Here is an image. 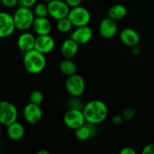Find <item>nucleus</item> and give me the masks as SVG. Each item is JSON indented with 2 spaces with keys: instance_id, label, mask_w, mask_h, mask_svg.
<instances>
[{
  "instance_id": "nucleus-1",
  "label": "nucleus",
  "mask_w": 154,
  "mask_h": 154,
  "mask_svg": "<svg viewBox=\"0 0 154 154\" xmlns=\"http://www.w3.org/2000/svg\"><path fill=\"white\" fill-rule=\"evenodd\" d=\"M82 112L86 123L99 124L108 115V108L106 104L101 100H92L84 105Z\"/></svg>"
},
{
  "instance_id": "nucleus-2",
  "label": "nucleus",
  "mask_w": 154,
  "mask_h": 154,
  "mask_svg": "<svg viewBox=\"0 0 154 154\" xmlns=\"http://www.w3.org/2000/svg\"><path fill=\"white\" fill-rule=\"evenodd\" d=\"M23 63L27 72L36 75L44 70L46 66V59L45 54L33 49L24 54Z\"/></svg>"
},
{
  "instance_id": "nucleus-3",
  "label": "nucleus",
  "mask_w": 154,
  "mask_h": 154,
  "mask_svg": "<svg viewBox=\"0 0 154 154\" xmlns=\"http://www.w3.org/2000/svg\"><path fill=\"white\" fill-rule=\"evenodd\" d=\"M15 28L20 31H26L32 27L35 19L34 12L30 8L20 6L13 15Z\"/></svg>"
},
{
  "instance_id": "nucleus-4",
  "label": "nucleus",
  "mask_w": 154,
  "mask_h": 154,
  "mask_svg": "<svg viewBox=\"0 0 154 154\" xmlns=\"http://www.w3.org/2000/svg\"><path fill=\"white\" fill-rule=\"evenodd\" d=\"M67 17L73 26H82L88 25L91 21V14L85 8L79 5L69 9Z\"/></svg>"
},
{
  "instance_id": "nucleus-5",
  "label": "nucleus",
  "mask_w": 154,
  "mask_h": 154,
  "mask_svg": "<svg viewBox=\"0 0 154 154\" xmlns=\"http://www.w3.org/2000/svg\"><path fill=\"white\" fill-rule=\"evenodd\" d=\"M65 87L71 96L79 97L85 90V82L81 75L75 73L67 77L65 82Z\"/></svg>"
},
{
  "instance_id": "nucleus-6",
  "label": "nucleus",
  "mask_w": 154,
  "mask_h": 154,
  "mask_svg": "<svg viewBox=\"0 0 154 154\" xmlns=\"http://www.w3.org/2000/svg\"><path fill=\"white\" fill-rule=\"evenodd\" d=\"M18 117V109L11 102L0 101V123L4 126H8L17 121Z\"/></svg>"
},
{
  "instance_id": "nucleus-7",
  "label": "nucleus",
  "mask_w": 154,
  "mask_h": 154,
  "mask_svg": "<svg viewBox=\"0 0 154 154\" xmlns=\"http://www.w3.org/2000/svg\"><path fill=\"white\" fill-rule=\"evenodd\" d=\"M63 123L69 129L75 130L86 123L82 110L69 108L63 116Z\"/></svg>"
},
{
  "instance_id": "nucleus-8",
  "label": "nucleus",
  "mask_w": 154,
  "mask_h": 154,
  "mask_svg": "<svg viewBox=\"0 0 154 154\" xmlns=\"http://www.w3.org/2000/svg\"><path fill=\"white\" fill-rule=\"evenodd\" d=\"M47 5L48 15L57 20L66 17L70 9L69 5L63 0H52L47 3Z\"/></svg>"
},
{
  "instance_id": "nucleus-9",
  "label": "nucleus",
  "mask_w": 154,
  "mask_h": 154,
  "mask_svg": "<svg viewBox=\"0 0 154 154\" xmlns=\"http://www.w3.org/2000/svg\"><path fill=\"white\" fill-rule=\"evenodd\" d=\"M23 114L26 121L32 125L39 123L42 118V111L40 106L30 102L25 105Z\"/></svg>"
},
{
  "instance_id": "nucleus-10",
  "label": "nucleus",
  "mask_w": 154,
  "mask_h": 154,
  "mask_svg": "<svg viewBox=\"0 0 154 154\" xmlns=\"http://www.w3.org/2000/svg\"><path fill=\"white\" fill-rule=\"evenodd\" d=\"M15 29L13 15L7 12H0V38L11 35Z\"/></svg>"
},
{
  "instance_id": "nucleus-11",
  "label": "nucleus",
  "mask_w": 154,
  "mask_h": 154,
  "mask_svg": "<svg viewBox=\"0 0 154 154\" xmlns=\"http://www.w3.org/2000/svg\"><path fill=\"white\" fill-rule=\"evenodd\" d=\"M55 48V41L50 35H37L35 39L34 49L43 54L51 53Z\"/></svg>"
},
{
  "instance_id": "nucleus-12",
  "label": "nucleus",
  "mask_w": 154,
  "mask_h": 154,
  "mask_svg": "<svg viewBox=\"0 0 154 154\" xmlns=\"http://www.w3.org/2000/svg\"><path fill=\"white\" fill-rule=\"evenodd\" d=\"M93 35L92 29L88 26L75 27V29L71 32L70 38L75 41L79 45H85L88 43Z\"/></svg>"
},
{
  "instance_id": "nucleus-13",
  "label": "nucleus",
  "mask_w": 154,
  "mask_h": 154,
  "mask_svg": "<svg viewBox=\"0 0 154 154\" xmlns=\"http://www.w3.org/2000/svg\"><path fill=\"white\" fill-rule=\"evenodd\" d=\"M118 26L116 21L110 17H106L101 21L98 27L99 34L104 38H111L116 35Z\"/></svg>"
},
{
  "instance_id": "nucleus-14",
  "label": "nucleus",
  "mask_w": 154,
  "mask_h": 154,
  "mask_svg": "<svg viewBox=\"0 0 154 154\" xmlns=\"http://www.w3.org/2000/svg\"><path fill=\"white\" fill-rule=\"evenodd\" d=\"M119 38L122 44L130 48L138 45L140 40L138 32L131 28H125L122 29L119 34Z\"/></svg>"
},
{
  "instance_id": "nucleus-15",
  "label": "nucleus",
  "mask_w": 154,
  "mask_h": 154,
  "mask_svg": "<svg viewBox=\"0 0 154 154\" xmlns=\"http://www.w3.org/2000/svg\"><path fill=\"white\" fill-rule=\"evenodd\" d=\"M32 27L37 35H49L51 32V23L47 17H35Z\"/></svg>"
},
{
  "instance_id": "nucleus-16",
  "label": "nucleus",
  "mask_w": 154,
  "mask_h": 154,
  "mask_svg": "<svg viewBox=\"0 0 154 154\" xmlns=\"http://www.w3.org/2000/svg\"><path fill=\"white\" fill-rule=\"evenodd\" d=\"M35 39H36V37L32 33L27 32H23L18 37V42H17L18 48L24 53L34 49Z\"/></svg>"
},
{
  "instance_id": "nucleus-17",
  "label": "nucleus",
  "mask_w": 154,
  "mask_h": 154,
  "mask_svg": "<svg viewBox=\"0 0 154 154\" xmlns=\"http://www.w3.org/2000/svg\"><path fill=\"white\" fill-rule=\"evenodd\" d=\"M79 51V45L72 38L66 39L62 43L60 52L65 59H71L76 55Z\"/></svg>"
},
{
  "instance_id": "nucleus-18",
  "label": "nucleus",
  "mask_w": 154,
  "mask_h": 154,
  "mask_svg": "<svg viewBox=\"0 0 154 154\" xmlns=\"http://www.w3.org/2000/svg\"><path fill=\"white\" fill-rule=\"evenodd\" d=\"M95 124L92 123H85L75 129V136L78 140L82 141H87L92 137L95 132Z\"/></svg>"
},
{
  "instance_id": "nucleus-19",
  "label": "nucleus",
  "mask_w": 154,
  "mask_h": 154,
  "mask_svg": "<svg viewBox=\"0 0 154 154\" xmlns=\"http://www.w3.org/2000/svg\"><path fill=\"white\" fill-rule=\"evenodd\" d=\"M25 129L21 123L15 121L7 126V135L12 141H20L24 136Z\"/></svg>"
},
{
  "instance_id": "nucleus-20",
  "label": "nucleus",
  "mask_w": 154,
  "mask_h": 154,
  "mask_svg": "<svg viewBox=\"0 0 154 154\" xmlns=\"http://www.w3.org/2000/svg\"><path fill=\"white\" fill-rule=\"evenodd\" d=\"M127 8L125 5L122 4H116L111 6L107 11V16L108 17L114 20H122L126 16Z\"/></svg>"
},
{
  "instance_id": "nucleus-21",
  "label": "nucleus",
  "mask_w": 154,
  "mask_h": 154,
  "mask_svg": "<svg viewBox=\"0 0 154 154\" xmlns=\"http://www.w3.org/2000/svg\"><path fill=\"white\" fill-rule=\"evenodd\" d=\"M60 71L66 76H70L77 72V66L70 59H65L59 65Z\"/></svg>"
},
{
  "instance_id": "nucleus-22",
  "label": "nucleus",
  "mask_w": 154,
  "mask_h": 154,
  "mask_svg": "<svg viewBox=\"0 0 154 154\" xmlns=\"http://www.w3.org/2000/svg\"><path fill=\"white\" fill-rule=\"evenodd\" d=\"M72 24L71 23L70 20L68 17L62 18V19L57 20V29L59 32L62 33H67L71 31L72 28Z\"/></svg>"
},
{
  "instance_id": "nucleus-23",
  "label": "nucleus",
  "mask_w": 154,
  "mask_h": 154,
  "mask_svg": "<svg viewBox=\"0 0 154 154\" xmlns=\"http://www.w3.org/2000/svg\"><path fill=\"white\" fill-rule=\"evenodd\" d=\"M33 12L36 17H47L48 15V5L43 2L38 3L35 6Z\"/></svg>"
},
{
  "instance_id": "nucleus-24",
  "label": "nucleus",
  "mask_w": 154,
  "mask_h": 154,
  "mask_svg": "<svg viewBox=\"0 0 154 154\" xmlns=\"http://www.w3.org/2000/svg\"><path fill=\"white\" fill-rule=\"evenodd\" d=\"M29 100L30 103L40 105L44 101L43 93L39 90H33L29 96Z\"/></svg>"
},
{
  "instance_id": "nucleus-25",
  "label": "nucleus",
  "mask_w": 154,
  "mask_h": 154,
  "mask_svg": "<svg viewBox=\"0 0 154 154\" xmlns=\"http://www.w3.org/2000/svg\"><path fill=\"white\" fill-rule=\"evenodd\" d=\"M122 117H123L124 120H126V121H130V120H133L135 116V111L133 108H128L126 109H125L123 111L122 114Z\"/></svg>"
},
{
  "instance_id": "nucleus-26",
  "label": "nucleus",
  "mask_w": 154,
  "mask_h": 154,
  "mask_svg": "<svg viewBox=\"0 0 154 154\" xmlns=\"http://www.w3.org/2000/svg\"><path fill=\"white\" fill-rule=\"evenodd\" d=\"M37 0H18V4L20 6L26 8H31L35 5Z\"/></svg>"
},
{
  "instance_id": "nucleus-27",
  "label": "nucleus",
  "mask_w": 154,
  "mask_h": 154,
  "mask_svg": "<svg viewBox=\"0 0 154 154\" xmlns=\"http://www.w3.org/2000/svg\"><path fill=\"white\" fill-rule=\"evenodd\" d=\"M2 5L7 8H14L18 4V0H1Z\"/></svg>"
},
{
  "instance_id": "nucleus-28",
  "label": "nucleus",
  "mask_w": 154,
  "mask_h": 154,
  "mask_svg": "<svg viewBox=\"0 0 154 154\" xmlns=\"http://www.w3.org/2000/svg\"><path fill=\"white\" fill-rule=\"evenodd\" d=\"M79 97H73V100H71L69 102V105H70V108H74V109H79L82 110V108L80 106H82V104L80 103V102L78 99Z\"/></svg>"
},
{
  "instance_id": "nucleus-29",
  "label": "nucleus",
  "mask_w": 154,
  "mask_h": 154,
  "mask_svg": "<svg viewBox=\"0 0 154 154\" xmlns=\"http://www.w3.org/2000/svg\"><path fill=\"white\" fill-rule=\"evenodd\" d=\"M142 154H154V143L147 144L143 148Z\"/></svg>"
},
{
  "instance_id": "nucleus-30",
  "label": "nucleus",
  "mask_w": 154,
  "mask_h": 154,
  "mask_svg": "<svg viewBox=\"0 0 154 154\" xmlns=\"http://www.w3.org/2000/svg\"><path fill=\"white\" fill-rule=\"evenodd\" d=\"M112 123L114 125H116V126H118V125H120L122 124V122L124 121V119L123 117H122V114H116V115L113 116V117H112Z\"/></svg>"
},
{
  "instance_id": "nucleus-31",
  "label": "nucleus",
  "mask_w": 154,
  "mask_h": 154,
  "mask_svg": "<svg viewBox=\"0 0 154 154\" xmlns=\"http://www.w3.org/2000/svg\"><path fill=\"white\" fill-rule=\"evenodd\" d=\"M64 1L69 5V8H73L80 5L82 2V0H64Z\"/></svg>"
},
{
  "instance_id": "nucleus-32",
  "label": "nucleus",
  "mask_w": 154,
  "mask_h": 154,
  "mask_svg": "<svg viewBox=\"0 0 154 154\" xmlns=\"http://www.w3.org/2000/svg\"><path fill=\"white\" fill-rule=\"evenodd\" d=\"M120 154H135V150L129 147H125L120 150Z\"/></svg>"
},
{
  "instance_id": "nucleus-33",
  "label": "nucleus",
  "mask_w": 154,
  "mask_h": 154,
  "mask_svg": "<svg viewBox=\"0 0 154 154\" xmlns=\"http://www.w3.org/2000/svg\"><path fill=\"white\" fill-rule=\"evenodd\" d=\"M140 52H141V51H140V48H139L138 45H136V46L131 48V53H132L133 55L138 56L140 55Z\"/></svg>"
},
{
  "instance_id": "nucleus-34",
  "label": "nucleus",
  "mask_w": 154,
  "mask_h": 154,
  "mask_svg": "<svg viewBox=\"0 0 154 154\" xmlns=\"http://www.w3.org/2000/svg\"><path fill=\"white\" fill-rule=\"evenodd\" d=\"M36 154H49V152H48V150L42 149V150H39V151L36 153Z\"/></svg>"
},
{
  "instance_id": "nucleus-35",
  "label": "nucleus",
  "mask_w": 154,
  "mask_h": 154,
  "mask_svg": "<svg viewBox=\"0 0 154 154\" xmlns=\"http://www.w3.org/2000/svg\"><path fill=\"white\" fill-rule=\"evenodd\" d=\"M44 2H51V1H52V0H43Z\"/></svg>"
},
{
  "instance_id": "nucleus-36",
  "label": "nucleus",
  "mask_w": 154,
  "mask_h": 154,
  "mask_svg": "<svg viewBox=\"0 0 154 154\" xmlns=\"http://www.w3.org/2000/svg\"><path fill=\"white\" fill-rule=\"evenodd\" d=\"M1 129H2V124L0 123V132H1Z\"/></svg>"
},
{
  "instance_id": "nucleus-37",
  "label": "nucleus",
  "mask_w": 154,
  "mask_h": 154,
  "mask_svg": "<svg viewBox=\"0 0 154 154\" xmlns=\"http://www.w3.org/2000/svg\"><path fill=\"white\" fill-rule=\"evenodd\" d=\"M1 5H2V3H1V0H0V6H1Z\"/></svg>"
},
{
  "instance_id": "nucleus-38",
  "label": "nucleus",
  "mask_w": 154,
  "mask_h": 154,
  "mask_svg": "<svg viewBox=\"0 0 154 154\" xmlns=\"http://www.w3.org/2000/svg\"><path fill=\"white\" fill-rule=\"evenodd\" d=\"M0 149H1V143H0Z\"/></svg>"
}]
</instances>
